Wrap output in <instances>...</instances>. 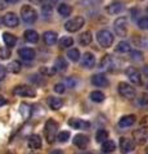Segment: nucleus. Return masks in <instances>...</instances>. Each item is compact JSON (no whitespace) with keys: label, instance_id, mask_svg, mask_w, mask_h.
I'll return each mask as SVG.
<instances>
[{"label":"nucleus","instance_id":"1","mask_svg":"<svg viewBox=\"0 0 148 154\" xmlns=\"http://www.w3.org/2000/svg\"><path fill=\"white\" fill-rule=\"evenodd\" d=\"M57 131H58V123L54 119H48L45 123V137L48 143H54L57 139Z\"/></svg>","mask_w":148,"mask_h":154},{"label":"nucleus","instance_id":"2","mask_svg":"<svg viewBox=\"0 0 148 154\" xmlns=\"http://www.w3.org/2000/svg\"><path fill=\"white\" fill-rule=\"evenodd\" d=\"M115 37L112 35L111 31L108 30H101L97 32V41L99 42V45L103 48H109L113 44Z\"/></svg>","mask_w":148,"mask_h":154},{"label":"nucleus","instance_id":"3","mask_svg":"<svg viewBox=\"0 0 148 154\" xmlns=\"http://www.w3.org/2000/svg\"><path fill=\"white\" fill-rule=\"evenodd\" d=\"M21 17L23 19V22L34 23L37 19V12L31 5H23L21 8Z\"/></svg>","mask_w":148,"mask_h":154},{"label":"nucleus","instance_id":"4","mask_svg":"<svg viewBox=\"0 0 148 154\" xmlns=\"http://www.w3.org/2000/svg\"><path fill=\"white\" fill-rule=\"evenodd\" d=\"M113 28L117 36L120 37H125L128 36V19L126 17H120L117 18L113 23Z\"/></svg>","mask_w":148,"mask_h":154},{"label":"nucleus","instance_id":"5","mask_svg":"<svg viewBox=\"0 0 148 154\" xmlns=\"http://www.w3.org/2000/svg\"><path fill=\"white\" fill-rule=\"evenodd\" d=\"M117 89H118V93H120L121 96H124L125 99H134L135 98V95H137V91L135 89L133 88V86L130 84H128V82H120L117 86Z\"/></svg>","mask_w":148,"mask_h":154},{"label":"nucleus","instance_id":"6","mask_svg":"<svg viewBox=\"0 0 148 154\" xmlns=\"http://www.w3.org/2000/svg\"><path fill=\"white\" fill-rule=\"evenodd\" d=\"M84 23H85V19L83 17H75V18H71L70 21L66 22V30H67L68 32H76V31H79L81 27L84 26Z\"/></svg>","mask_w":148,"mask_h":154},{"label":"nucleus","instance_id":"7","mask_svg":"<svg viewBox=\"0 0 148 154\" xmlns=\"http://www.w3.org/2000/svg\"><path fill=\"white\" fill-rule=\"evenodd\" d=\"M13 94L17 95V96H27V98H34L35 96V90L30 88L27 85H20V86H16L13 90Z\"/></svg>","mask_w":148,"mask_h":154},{"label":"nucleus","instance_id":"8","mask_svg":"<svg viewBox=\"0 0 148 154\" xmlns=\"http://www.w3.org/2000/svg\"><path fill=\"white\" fill-rule=\"evenodd\" d=\"M118 146H120V152L126 154V153H130L135 149V143L133 141V139H129V137H121L120 139V143H118Z\"/></svg>","mask_w":148,"mask_h":154},{"label":"nucleus","instance_id":"9","mask_svg":"<svg viewBox=\"0 0 148 154\" xmlns=\"http://www.w3.org/2000/svg\"><path fill=\"white\" fill-rule=\"evenodd\" d=\"M125 73L129 77L130 82L135 84V85H142V75L137 68H134V67H129V68L125 71Z\"/></svg>","mask_w":148,"mask_h":154},{"label":"nucleus","instance_id":"10","mask_svg":"<svg viewBox=\"0 0 148 154\" xmlns=\"http://www.w3.org/2000/svg\"><path fill=\"white\" fill-rule=\"evenodd\" d=\"M147 139L148 136H147V132L144 128H138L133 131V141L138 144V145H144L147 143Z\"/></svg>","mask_w":148,"mask_h":154},{"label":"nucleus","instance_id":"11","mask_svg":"<svg viewBox=\"0 0 148 154\" xmlns=\"http://www.w3.org/2000/svg\"><path fill=\"white\" fill-rule=\"evenodd\" d=\"M3 23H4V25H5L7 27L14 28V27H17V26H18V23H20V19H18V17H17L14 13L9 12V13H7L5 16H4V18H3Z\"/></svg>","mask_w":148,"mask_h":154},{"label":"nucleus","instance_id":"12","mask_svg":"<svg viewBox=\"0 0 148 154\" xmlns=\"http://www.w3.org/2000/svg\"><path fill=\"white\" fill-rule=\"evenodd\" d=\"M68 125L76 130H89V127H90V123L81 118H71L68 121Z\"/></svg>","mask_w":148,"mask_h":154},{"label":"nucleus","instance_id":"13","mask_svg":"<svg viewBox=\"0 0 148 154\" xmlns=\"http://www.w3.org/2000/svg\"><path fill=\"white\" fill-rule=\"evenodd\" d=\"M92 82L94 86H98V88H106L108 86V79L103 73H97L92 77Z\"/></svg>","mask_w":148,"mask_h":154},{"label":"nucleus","instance_id":"14","mask_svg":"<svg viewBox=\"0 0 148 154\" xmlns=\"http://www.w3.org/2000/svg\"><path fill=\"white\" fill-rule=\"evenodd\" d=\"M18 54L25 60H32V59H35V57H36L35 50L31 49V48H22V49L18 50Z\"/></svg>","mask_w":148,"mask_h":154},{"label":"nucleus","instance_id":"15","mask_svg":"<svg viewBox=\"0 0 148 154\" xmlns=\"http://www.w3.org/2000/svg\"><path fill=\"white\" fill-rule=\"evenodd\" d=\"M137 121V117L134 114H129V116H124V117L120 118V122H118V126L122 127V128H126V127H130L135 123Z\"/></svg>","mask_w":148,"mask_h":154},{"label":"nucleus","instance_id":"16","mask_svg":"<svg viewBox=\"0 0 148 154\" xmlns=\"http://www.w3.org/2000/svg\"><path fill=\"white\" fill-rule=\"evenodd\" d=\"M88 143H89V139H88L87 135L79 134V135H76V136L74 137V144L79 149H85L88 146Z\"/></svg>","mask_w":148,"mask_h":154},{"label":"nucleus","instance_id":"17","mask_svg":"<svg viewBox=\"0 0 148 154\" xmlns=\"http://www.w3.org/2000/svg\"><path fill=\"white\" fill-rule=\"evenodd\" d=\"M83 66L85 67V68H93V67L95 66V57L93 53H89L87 51L85 54L83 55Z\"/></svg>","mask_w":148,"mask_h":154},{"label":"nucleus","instance_id":"18","mask_svg":"<svg viewBox=\"0 0 148 154\" xmlns=\"http://www.w3.org/2000/svg\"><path fill=\"white\" fill-rule=\"evenodd\" d=\"M122 11H124V4L120 2H113L106 7V12L109 14H118Z\"/></svg>","mask_w":148,"mask_h":154},{"label":"nucleus","instance_id":"19","mask_svg":"<svg viewBox=\"0 0 148 154\" xmlns=\"http://www.w3.org/2000/svg\"><path fill=\"white\" fill-rule=\"evenodd\" d=\"M99 67H101V69H104V71L112 69V67H113V58H112V55H109V54L104 55L102 58L101 63H99Z\"/></svg>","mask_w":148,"mask_h":154},{"label":"nucleus","instance_id":"20","mask_svg":"<svg viewBox=\"0 0 148 154\" xmlns=\"http://www.w3.org/2000/svg\"><path fill=\"white\" fill-rule=\"evenodd\" d=\"M28 146H30V149H34V150H36V149H40L43 143H41V139L39 135H31L30 137H28Z\"/></svg>","mask_w":148,"mask_h":154},{"label":"nucleus","instance_id":"21","mask_svg":"<svg viewBox=\"0 0 148 154\" xmlns=\"http://www.w3.org/2000/svg\"><path fill=\"white\" fill-rule=\"evenodd\" d=\"M43 38H44V42L46 45H54L57 40H58V37H57V33L53 32V31H46L44 32V35H43Z\"/></svg>","mask_w":148,"mask_h":154},{"label":"nucleus","instance_id":"22","mask_svg":"<svg viewBox=\"0 0 148 154\" xmlns=\"http://www.w3.org/2000/svg\"><path fill=\"white\" fill-rule=\"evenodd\" d=\"M23 36H25V40L27 42H31V44H35V42L39 41V33L34 30H27L25 31L23 33Z\"/></svg>","mask_w":148,"mask_h":154},{"label":"nucleus","instance_id":"23","mask_svg":"<svg viewBox=\"0 0 148 154\" xmlns=\"http://www.w3.org/2000/svg\"><path fill=\"white\" fill-rule=\"evenodd\" d=\"M48 104H49V107L53 109V110H58L63 107V100L61 98H54V96H50L49 99H48Z\"/></svg>","mask_w":148,"mask_h":154},{"label":"nucleus","instance_id":"24","mask_svg":"<svg viewBox=\"0 0 148 154\" xmlns=\"http://www.w3.org/2000/svg\"><path fill=\"white\" fill-rule=\"evenodd\" d=\"M3 41H4V44H5L8 48H12L16 45V42H17V37L12 35V33H9V32H4L3 33Z\"/></svg>","mask_w":148,"mask_h":154},{"label":"nucleus","instance_id":"25","mask_svg":"<svg viewBox=\"0 0 148 154\" xmlns=\"http://www.w3.org/2000/svg\"><path fill=\"white\" fill-rule=\"evenodd\" d=\"M53 68H54L55 72H63V71H66V68H67V62H66V59L62 58V57L57 58L55 62H54Z\"/></svg>","mask_w":148,"mask_h":154},{"label":"nucleus","instance_id":"26","mask_svg":"<svg viewBox=\"0 0 148 154\" xmlns=\"http://www.w3.org/2000/svg\"><path fill=\"white\" fill-rule=\"evenodd\" d=\"M92 40H93V37H92V32H90V31H85V32H83V33L80 35V37H79L80 44H81V45H84V46L89 45L90 42H92Z\"/></svg>","mask_w":148,"mask_h":154},{"label":"nucleus","instance_id":"27","mask_svg":"<svg viewBox=\"0 0 148 154\" xmlns=\"http://www.w3.org/2000/svg\"><path fill=\"white\" fill-rule=\"evenodd\" d=\"M58 13L62 17H68L71 13H72V7L68 5V4H59L58 5Z\"/></svg>","mask_w":148,"mask_h":154},{"label":"nucleus","instance_id":"28","mask_svg":"<svg viewBox=\"0 0 148 154\" xmlns=\"http://www.w3.org/2000/svg\"><path fill=\"white\" fill-rule=\"evenodd\" d=\"M20 113L25 119L30 118V116H31V105L27 104V103H22L21 107H20Z\"/></svg>","mask_w":148,"mask_h":154},{"label":"nucleus","instance_id":"29","mask_svg":"<svg viewBox=\"0 0 148 154\" xmlns=\"http://www.w3.org/2000/svg\"><path fill=\"white\" fill-rule=\"evenodd\" d=\"M21 68H22V64H21V62H18V60L11 62V63L8 64V67H7V69L9 72H12V73H18V72L21 71Z\"/></svg>","mask_w":148,"mask_h":154},{"label":"nucleus","instance_id":"30","mask_svg":"<svg viewBox=\"0 0 148 154\" xmlns=\"http://www.w3.org/2000/svg\"><path fill=\"white\" fill-rule=\"evenodd\" d=\"M90 99H92L93 102H95V103H102L103 100L106 99V96H104V94L102 93V91L95 90V91H92V94H90Z\"/></svg>","mask_w":148,"mask_h":154},{"label":"nucleus","instance_id":"31","mask_svg":"<svg viewBox=\"0 0 148 154\" xmlns=\"http://www.w3.org/2000/svg\"><path fill=\"white\" fill-rule=\"evenodd\" d=\"M116 149V144H115L112 140H106L102 144V150L104 153H111Z\"/></svg>","mask_w":148,"mask_h":154},{"label":"nucleus","instance_id":"32","mask_svg":"<svg viewBox=\"0 0 148 154\" xmlns=\"http://www.w3.org/2000/svg\"><path fill=\"white\" fill-rule=\"evenodd\" d=\"M116 51L117 53H129L130 51V44L126 42V41L118 42L117 46H116Z\"/></svg>","mask_w":148,"mask_h":154},{"label":"nucleus","instance_id":"33","mask_svg":"<svg viewBox=\"0 0 148 154\" xmlns=\"http://www.w3.org/2000/svg\"><path fill=\"white\" fill-rule=\"evenodd\" d=\"M95 139H97L98 143H104L106 140H108V132L106 131V130H99V131L97 132V135H95Z\"/></svg>","mask_w":148,"mask_h":154},{"label":"nucleus","instance_id":"34","mask_svg":"<svg viewBox=\"0 0 148 154\" xmlns=\"http://www.w3.org/2000/svg\"><path fill=\"white\" fill-rule=\"evenodd\" d=\"M72 44H74V40L71 36H63L59 40L61 48H68V46H72Z\"/></svg>","mask_w":148,"mask_h":154},{"label":"nucleus","instance_id":"35","mask_svg":"<svg viewBox=\"0 0 148 154\" xmlns=\"http://www.w3.org/2000/svg\"><path fill=\"white\" fill-rule=\"evenodd\" d=\"M67 57H68L70 60L77 62L80 59V51H79V49H71V50H68Z\"/></svg>","mask_w":148,"mask_h":154},{"label":"nucleus","instance_id":"36","mask_svg":"<svg viewBox=\"0 0 148 154\" xmlns=\"http://www.w3.org/2000/svg\"><path fill=\"white\" fill-rule=\"evenodd\" d=\"M57 139H58V141H61V143H66L70 139V132L68 131H61L58 135H57Z\"/></svg>","mask_w":148,"mask_h":154},{"label":"nucleus","instance_id":"37","mask_svg":"<svg viewBox=\"0 0 148 154\" xmlns=\"http://www.w3.org/2000/svg\"><path fill=\"white\" fill-rule=\"evenodd\" d=\"M130 58H131V60H134V62H140V60H143V54L140 51L134 50V51H130Z\"/></svg>","mask_w":148,"mask_h":154},{"label":"nucleus","instance_id":"38","mask_svg":"<svg viewBox=\"0 0 148 154\" xmlns=\"http://www.w3.org/2000/svg\"><path fill=\"white\" fill-rule=\"evenodd\" d=\"M138 27L140 30H148V17H143L138 21Z\"/></svg>","mask_w":148,"mask_h":154},{"label":"nucleus","instance_id":"39","mask_svg":"<svg viewBox=\"0 0 148 154\" xmlns=\"http://www.w3.org/2000/svg\"><path fill=\"white\" fill-rule=\"evenodd\" d=\"M11 57L9 48H0V59H8Z\"/></svg>","mask_w":148,"mask_h":154},{"label":"nucleus","instance_id":"40","mask_svg":"<svg viewBox=\"0 0 148 154\" xmlns=\"http://www.w3.org/2000/svg\"><path fill=\"white\" fill-rule=\"evenodd\" d=\"M40 72H41V73L44 75V76H53V75L55 73L54 68H52V67H41Z\"/></svg>","mask_w":148,"mask_h":154},{"label":"nucleus","instance_id":"41","mask_svg":"<svg viewBox=\"0 0 148 154\" xmlns=\"http://www.w3.org/2000/svg\"><path fill=\"white\" fill-rule=\"evenodd\" d=\"M41 12H43V14H44L45 17H49V16H52V7L48 5V4H43L41 5Z\"/></svg>","mask_w":148,"mask_h":154},{"label":"nucleus","instance_id":"42","mask_svg":"<svg viewBox=\"0 0 148 154\" xmlns=\"http://www.w3.org/2000/svg\"><path fill=\"white\" fill-rule=\"evenodd\" d=\"M54 91H55V93H58V94H63L65 91H66L65 85L63 84H57V85H54Z\"/></svg>","mask_w":148,"mask_h":154},{"label":"nucleus","instance_id":"43","mask_svg":"<svg viewBox=\"0 0 148 154\" xmlns=\"http://www.w3.org/2000/svg\"><path fill=\"white\" fill-rule=\"evenodd\" d=\"M139 104H142V105H146V104H148V94H142L140 95V98H139Z\"/></svg>","mask_w":148,"mask_h":154},{"label":"nucleus","instance_id":"44","mask_svg":"<svg viewBox=\"0 0 148 154\" xmlns=\"http://www.w3.org/2000/svg\"><path fill=\"white\" fill-rule=\"evenodd\" d=\"M5 76H7V68L0 64V81H3L5 79Z\"/></svg>","mask_w":148,"mask_h":154},{"label":"nucleus","instance_id":"45","mask_svg":"<svg viewBox=\"0 0 148 154\" xmlns=\"http://www.w3.org/2000/svg\"><path fill=\"white\" fill-rule=\"evenodd\" d=\"M140 127L142 128H147L148 127V116H144V117L140 119Z\"/></svg>","mask_w":148,"mask_h":154},{"label":"nucleus","instance_id":"46","mask_svg":"<svg viewBox=\"0 0 148 154\" xmlns=\"http://www.w3.org/2000/svg\"><path fill=\"white\" fill-rule=\"evenodd\" d=\"M8 7V3L5 0H0V11H3V9H5Z\"/></svg>","mask_w":148,"mask_h":154},{"label":"nucleus","instance_id":"47","mask_svg":"<svg viewBox=\"0 0 148 154\" xmlns=\"http://www.w3.org/2000/svg\"><path fill=\"white\" fill-rule=\"evenodd\" d=\"M43 2H44V3H43V4H48V5H53V4L55 3V0H43Z\"/></svg>","mask_w":148,"mask_h":154},{"label":"nucleus","instance_id":"48","mask_svg":"<svg viewBox=\"0 0 148 154\" xmlns=\"http://www.w3.org/2000/svg\"><path fill=\"white\" fill-rule=\"evenodd\" d=\"M4 104H7V99L4 98V96L0 95V107H3Z\"/></svg>","mask_w":148,"mask_h":154},{"label":"nucleus","instance_id":"49","mask_svg":"<svg viewBox=\"0 0 148 154\" xmlns=\"http://www.w3.org/2000/svg\"><path fill=\"white\" fill-rule=\"evenodd\" d=\"M50 154H63V152L59 150V149H55V150H53V152H52Z\"/></svg>","mask_w":148,"mask_h":154},{"label":"nucleus","instance_id":"50","mask_svg":"<svg viewBox=\"0 0 148 154\" xmlns=\"http://www.w3.org/2000/svg\"><path fill=\"white\" fill-rule=\"evenodd\" d=\"M7 3H11V4H16V3H18L20 0H5Z\"/></svg>","mask_w":148,"mask_h":154},{"label":"nucleus","instance_id":"51","mask_svg":"<svg viewBox=\"0 0 148 154\" xmlns=\"http://www.w3.org/2000/svg\"><path fill=\"white\" fill-rule=\"evenodd\" d=\"M143 72H144V73L148 76V66H144V67H143Z\"/></svg>","mask_w":148,"mask_h":154},{"label":"nucleus","instance_id":"52","mask_svg":"<svg viewBox=\"0 0 148 154\" xmlns=\"http://www.w3.org/2000/svg\"><path fill=\"white\" fill-rule=\"evenodd\" d=\"M2 23H3V18H0V26H2Z\"/></svg>","mask_w":148,"mask_h":154},{"label":"nucleus","instance_id":"53","mask_svg":"<svg viewBox=\"0 0 148 154\" xmlns=\"http://www.w3.org/2000/svg\"><path fill=\"white\" fill-rule=\"evenodd\" d=\"M146 154H148V148H147V149H146Z\"/></svg>","mask_w":148,"mask_h":154},{"label":"nucleus","instance_id":"54","mask_svg":"<svg viewBox=\"0 0 148 154\" xmlns=\"http://www.w3.org/2000/svg\"><path fill=\"white\" fill-rule=\"evenodd\" d=\"M140 2H144V0H140Z\"/></svg>","mask_w":148,"mask_h":154},{"label":"nucleus","instance_id":"55","mask_svg":"<svg viewBox=\"0 0 148 154\" xmlns=\"http://www.w3.org/2000/svg\"><path fill=\"white\" fill-rule=\"evenodd\" d=\"M147 89H148V85H147Z\"/></svg>","mask_w":148,"mask_h":154},{"label":"nucleus","instance_id":"56","mask_svg":"<svg viewBox=\"0 0 148 154\" xmlns=\"http://www.w3.org/2000/svg\"><path fill=\"white\" fill-rule=\"evenodd\" d=\"M87 154H89V153H87Z\"/></svg>","mask_w":148,"mask_h":154}]
</instances>
